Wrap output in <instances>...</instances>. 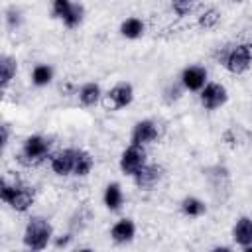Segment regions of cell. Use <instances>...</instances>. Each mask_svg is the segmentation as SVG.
<instances>
[{
    "label": "cell",
    "mask_w": 252,
    "mask_h": 252,
    "mask_svg": "<svg viewBox=\"0 0 252 252\" xmlns=\"http://www.w3.org/2000/svg\"><path fill=\"white\" fill-rule=\"evenodd\" d=\"M207 69L201 67V65H189L181 71V77H179V83L183 85V89L187 91H201L209 81H207Z\"/></svg>",
    "instance_id": "8fae6325"
},
{
    "label": "cell",
    "mask_w": 252,
    "mask_h": 252,
    "mask_svg": "<svg viewBox=\"0 0 252 252\" xmlns=\"http://www.w3.org/2000/svg\"><path fill=\"white\" fill-rule=\"evenodd\" d=\"M232 240L240 248L252 244V217H238L232 226Z\"/></svg>",
    "instance_id": "4fadbf2b"
},
{
    "label": "cell",
    "mask_w": 252,
    "mask_h": 252,
    "mask_svg": "<svg viewBox=\"0 0 252 252\" xmlns=\"http://www.w3.org/2000/svg\"><path fill=\"white\" fill-rule=\"evenodd\" d=\"M51 138L41 136V134H32L22 142L20 154H18V161L24 165H37L41 163L45 158L51 156Z\"/></svg>",
    "instance_id": "277c9868"
},
{
    "label": "cell",
    "mask_w": 252,
    "mask_h": 252,
    "mask_svg": "<svg viewBox=\"0 0 252 252\" xmlns=\"http://www.w3.org/2000/svg\"><path fill=\"white\" fill-rule=\"evenodd\" d=\"M24 246L28 250H43L51 244L53 240V228H51V222L45 219V217H32L28 219L26 222V228H24Z\"/></svg>",
    "instance_id": "3957f363"
},
{
    "label": "cell",
    "mask_w": 252,
    "mask_h": 252,
    "mask_svg": "<svg viewBox=\"0 0 252 252\" xmlns=\"http://www.w3.org/2000/svg\"><path fill=\"white\" fill-rule=\"evenodd\" d=\"M120 171L124 173V175H130V177H134L146 163H148V159H146V150H144V146H136V144H130L122 154H120Z\"/></svg>",
    "instance_id": "5b68a950"
},
{
    "label": "cell",
    "mask_w": 252,
    "mask_h": 252,
    "mask_svg": "<svg viewBox=\"0 0 252 252\" xmlns=\"http://www.w3.org/2000/svg\"><path fill=\"white\" fill-rule=\"evenodd\" d=\"M94 165V158L87 152V150H81L77 148V158H75V167H73V175L75 177H87L91 173Z\"/></svg>",
    "instance_id": "d6986e66"
},
{
    "label": "cell",
    "mask_w": 252,
    "mask_h": 252,
    "mask_svg": "<svg viewBox=\"0 0 252 252\" xmlns=\"http://www.w3.org/2000/svg\"><path fill=\"white\" fill-rule=\"evenodd\" d=\"M213 57L228 73L242 75L252 65V43L250 41H242V43H234V45L217 47V51L213 53Z\"/></svg>",
    "instance_id": "6da1fadb"
},
{
    "label": "cell",
    "mask_w": 252,
    "mask_h": 252,
    "mask_svg": "<svg viewBox=\"0 0 252 252\" xmlns=\"http://www.w3.org/2000/svg\"><path fill=\"white\" fill-rule=\"evenodd\" d=\"M144 32H146V24L136 16H130L120 24V33L126 39H138L144 35Z\"/></svg>",
    "instance_id": "ac0fdd59"
},
{
    "label": "cell",
    "mask_w": 252,
    "mask_h": 252,
    "mask_svg": "<svg viewBox=\"0 0 252 252\" xmlns=\"http://www.w3.org/2000/svg\"><path fill=\"white\" fill-rule=\"evenodd\" d=\"M53 81V67L47 63H39L32 69V85L35 87H47Z\"/></svg>",
    "instance_id": "44dd1931"
},
{
    "label": "cell",
    "mask_w": 252,
    "mask_h": 252,
    "mask_svg": "<svg viewBox=\"0 0 252 252\" xmlns=\"http://www.w3.org/2000/svg\"><path fill=\"white\" fill-rule=\"evenodd\" d=\"M102 201H104V207L108 211H118L124 203V191L120 187V183L112 181L104 187V193H102Z\"/></svg>",
    "instance_id": "5bb4252c"
},
{
    "label": "cell",
    "mask_w": 252,
    "mask_h": 252,
    "mask_svg": "<svg viewBox=\"0 0 252 252\" xmlns=\"http://www.w3.org/2000/svg\"><path fill=\"white\" fill-rule=\"evenodd\" d=\"M179 211H181V215H185V217H189V219H199V217H203V215L207 213V205H205V201H201L199 197L189 195V197H183V199H181Z\"/></svg>",
    "instance_id": "2e32d148"
},
{
    "label": "cell",
    "mask_w": 252,
    "mask_h": 252,
    "mask_svg": "<svg viewBox=\"0 0 252 252\" xmlns=\"http://www.w3.org/2000/svg\"><path fill=\"white\" fill-rule=\"evenodd\" d=\"M242 250H244V252H252V244H248V246H244Z\"/></svg>",
    "instance_id": "f546056e"
},
{
    "label": "cell",
    "mask_w": 252,
    "mask_h": 252,
    "mask_svg": "<svg viewBox=\"0 0 252 252\" xmlns=\"http://www.w3.org/2000/svg\"><path fill=\"white\" fill-rule=\"evenodd\" d=\"M0 199L10 205L14 211L18 213H26L33 201H35V189L24 181H20L18 177L14 181H10L8 177H4L0 181Z\"/></svg>",
    "instance_id": "7a4b0ae2"
},
{
    "label": "cell",
    "mask_w": 252,
    "mask_h": 252,
    "mask_svg": "<svg viewBox=\"0 0 252 252\" xmlns=\"http://www.w3.org/2000/svg\"><path fill=\"white\" fill-rule=\"evenodd\" d=\"M71 6H73L71 0H51V16L57 20H63L69 14Z\"/></svg>",
    "instance_id": "d4e9b609"
},
{
    "label": "cell",
    "mask_w": 252,
    "mask_h": 252,
    "mask_svg": "<svg viewBox=\"0 0 252 252\" xmlns=\"http://www.w3.org/2000/svg\"><path fill=\"white\" fill-rule=\"evenodd\" d=\"M181 91H183V85H169L165 91H163V98L167 102H175L181 98Z\"/></svg>",
    "instance_id": "4316f807"
},
{
    "label": "cell",
    "mask_w": 252,
    "mask_h": 252,
    "mask_svg": "<svg viewBox=\"0 0 252 252\" xmlns=\"http://www.w3.org/2000/svg\"><path fill=\"white\" fill-rule=\"evenodd\" d=\"M230 2H234V4H244L246 0H230Z\"/></svg>",
    "instance_id": "4dcf8cb0"
},
{
    "label": "cell",
    "mask_w": 252,
    "mask_h": 252,
    "mask_svg": "<svg viewBox=\"0 0 252 252\" xmlns=\"http://www.w3.org/2000/svg\"><path fill=\"white\" fill-rule=\"evenodd\" d=\"M248 138H250V134H248V130L246 128H242V126H230L228 130H224V134H222V140H224V144L226 146H230V148H238V146H244L246 142H248Z\"/></svg>",
    "instance_id": "ffe728a7"
},
{
    "label": "cell",
    "mask_w": 252,
    "mask_h": 252,
    "mask_svg": "<svg viewBox=\"0 0 252 252\" xmlns=\"http://www.w3.org/2000/svg\"><path fill=\"white\" fill-rule=\"evenodd\" d=\"M77 96H79V102L83 106H94L98 104L100 96H102V91H100V85L98 83H85L81 85V89L77 91Z\"/></svg>",
    "instance_id": "e0dca14e"
},
{
    "label": "cell",
    "mask_w": 252,
    "mask_h": 252,
    "mask_svg": "<svg viewBox=\"0 0 252 252\" xmlns=\"http://www.w3.org/2000/svg\"><path fill=\"white\" fill-rule=\"evenodd\" d=\"M132 100H134V87L126 81L116 83L106 93V102H108V108H112V110H120V108L128 106Z\"/></svg>",
    "instance_id": "9c48e42d"
},
{
    "label": "cell",
    "mask_w": 252,
    "mask_h": 252,
    "mask_svg": "<svg viewBox=\"0 0 252 252\" xmlns=\"http://www.w3.org/2000/svg\"><path fill=\"white\" fill-rule=\"evenodd\" d=\"M75 158H77V148H63L57 150L49 156V167L55 175L59 177H67L73 175V167H75Z\"/></svg>",
    "instance_id": "8992f818"
},
{
    "label": "cell",
    "mask_w": 252,
    "mask_h": 252,
    "mask_svg": "<svg viewBox=\"0 0 252 252\" xmlns=\"http://www.w3.org/2000/svg\"><path fill=\"white\" fill-rule=\"evenodd\" d=\"M163 177V167L159 163H146L132 179L136 183L138 189H144V191H150L154 189Z\"/></svg>",
    "instance_id": "30bf717a"
},
{
    "label": "cell",
    "mask_w": 252,
    "mask_h": 252,
    "mask_svg": "<svg viewBox=\"0 0 252 252\" xmlns=\"http://www.w3.org/2000/svg\"><path fill=\"white\" fill-rule=\"evenodd\" d=\"M219 22H220V10H217L215 6L205 8L197 18V26L201 30H215L219 26Z\"/></svg>",
    "instance_id": "7402d4cb"
},
{
    "label": "cell",
    "mask_w": 252,
    "mask_h": 252,
    "mask_svg": "<svg viewBox=\"0 0 252 252\" xmlns=\"http://www.w3.org/2000/svg\"><path fill=\"white\" fill-rule=\"evenodd\" d=\"M159 136V128H158V122L152 120V118H144V120H138L132 128V134H130V144H136V146H148V144H154Z\"/></svg>",
    "instance_id": "ba28073f"
},
{
    "label": "cell",
    "mask_w": 252,
    "mask_h": 252,
    "mask_svg": "<svg viewBox=\"0 0 252 252\" xmlns=\"http://www.w3.org/2000/svg\"><path fill=\"white\" fill-rule=\"evenodd\" d=\"M18 73V61L12 55H2L0 57V87L2 91L8 89V85L16 79Z\"/></svg>",
    "instance_id": "9a60e30c"
},
{
    "label": "cell",
    "mask_w": 252,
    "mask_h": 252,
    "mask_svg": "<svg viewBox=\"0 0 252 252\" xmlns=\"http://www.w3.org/2000/svg\"><path fill=\"white\" fill-rule=\"evenodd\" d=\"M73 238H75V234L71 230L65 232V234H59V236H53V246L55 248H67L73 242Z\"/></svg>",
    "instance_id": "83f0119b"
},
{
    "label": "cell",
    "mask_w": 252,
    "mask_h": 252,
    "mask_svg": "<svg viewBox=\"0 0 252 252\" xmlns=\"http://www.w3.org/2000/svg\"><path fill=\"white\" fill-rule=\"evenodd\" d=\"M199 0H171V10L177 14V16H189L195 8H197Z\"/></svg>",
    "instance_id": "cb8c5ba5"
},
{
    "label": "cell",
    "mask_w": 252,
    "mask_h": 252,
    "mask_svg": "<svg viewBox=\"0 0 252 252\" xmlns=\"http://www.w3.org/2000/svg\"><path fill=\"white\" fill-rule=\"evenodd\" d=\"M6 26H8V30H12V32H16L18 28H20V24H22V12L16 8V6H10L8 10H6Z\"/></svg>",
    "instance_id": "484cf974"
},
{
    "label": "cell",
    "mask_w": 252,
    "mask_h": 252,
    "mask_svg": "<svg viewBox=\"0 0 252 252\" xmlns=\"http://www.w3.org/2000/svg\"><path fill=\"white\" fill-rule=\"evenodd\" d=\"M228 98V93L224 89V85L220 83H207L201 91H199V100H201V106L205 110H217L220 108Z\"/></svg>",
    "instance_id": "52a82bcc"
},
{
    "label": "cell",
    "mask_w": 252,
    "mask_h": 252,
    "mask_svg": "<svg viewBox=\"0 0 252 252\" xmlns=\"http://www.w3.org/2000/svg\"><path fill=\"white\" fill-rule=\"evenodd\" d=\"M110 236H112V240L116 244H128V242H132L134 236H136V224H134V220L132 219H120V220H116L112 224V228H110Z\"/></svg>",
    "instance_id": "7c38bea8"
},
{
    "label": "cell",
    "mask_w": 252,
    "mask_h": 252,
    "mask_svg": "<svg viewBox=\"0 0 252 252\" xmlns=\"http://www.w3.org/2000/svg\"><path fill=\"white\" fill-rule=\"evenodd\" d=\"M83 18H85V8H83V4L73 2V6H71V10H69V14H67L61 22H63V26H65L67 30H73V28H77V26L83 22Z\"/></svg>",
    "instance_id": "603a6c76"
},
{
    "label": "cell",
    "mask_w": 252,
    "mask_h": 252,
    "mask_svg": "<svg viewBox=\"0 0 252 252\" xmlns=\"http://www.w3.org/2000/svg\"><path fill=\"white\" fill-rule=\"evenodd\" d=\"M0 134H2V138H0L2 148H6V146L10 144V124H8V122H2V126H0Z\"/></svg>",
    "instance_id": "f1b7e54d"
}]
</instances>
